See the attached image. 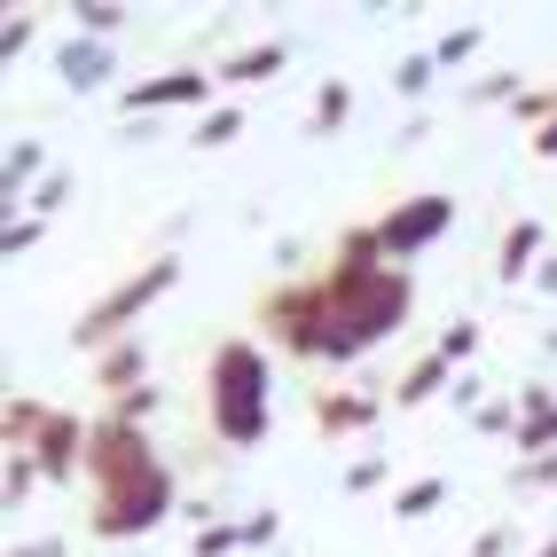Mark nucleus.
I'll return each instance as SVG.
<instances>
[{
	"label": "nucleus",
	"mask_w": 557,
	"mask_h": 557,
	"mask_svg": "<svg viewBox=\"0 0 557 557\" xmlns=\"http://www.w3.org/2000/svg\"><path fill=\"white\" fill-rule=\"evenodd\" d=\"M432 228H440V205L424 197V212H408L400 228H393V244H417V236H432Z\"/></svg>",
	"instance_id": "f257e3e1"
}]
</instances>
